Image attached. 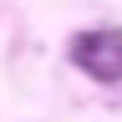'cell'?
Here are the masks:
<instances>
[{
  "mask_svg": "<svg viewBox=\"0 0 122 122\" xmlns=\"http://www.w3.org/2000/svg\"><path fill=\"white\" fill-rule=\"evenodd\" d=\"M71 61L92 76V81H122V30L117 25L81 30V36L71 41Z\"/></svg>",
  "mask_w": 122,
  "mask_h": 122,
  "instance_id": "cell-1",
  "label": "cell"
}]
</instances>
